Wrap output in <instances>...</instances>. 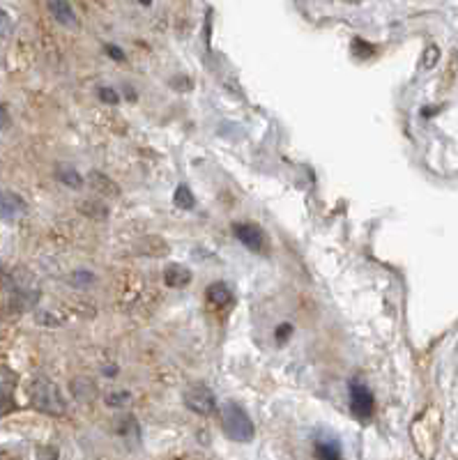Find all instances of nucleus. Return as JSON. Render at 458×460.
Returning <instances> with one entry per match:
<instances>
[{
  "instance_id": "13",
  "label": "nucleus",
  "mask_w": 458,
  "mask_h": 460,
  "mask_svg": "<svg viewBox=\"0 0 458 460\" xmlns=\"http://www.w3.org/2000/svg\"><path fill=\"white\" fill-rule=\"evenodd\" d=\"M88 179H90V184L95 186V191H99L102 196H118V193H120L116 182H111V179L106 177V175H102L99 170H92Z\"/></svg>"
},
{
  "instance_id": "20",
  "label": "nucleus",
  "mask_w": 458,
  "mask_h": 460,
  "mask_svg": "<svg viewBox=\"0 0 458 460\" xmlns=\"http://www.w3.org/2000/svg\"><path fill=\"white\" fill-rule=\"evenodd\" d=\"M106 53H109V55L113 57V60H118V62H120V60H125V53L120 51L118 46H113V44H109V46H106Z\"/></svg>"
},
{
  "instance_id": "19",
  "label": "nucleus",
  "mask_w": 458,
  "mask_h": 460,
  "mask_svg": "<svg viewBox=\"0 0 458 460\" xmlns=\"http://www.w3.org/2000/svg\"><path fill=\"white\" fill-rule=\"evenodd\" d=\"M290 332H292V327H290V325H285V322H283V325H279V327H276V341H279V343H283V341L290 336Z\"/></svg>"
},
{
  "instance_id": "11",
  "label": "nucleus",
  "mask_w": 458,
  "mask_h": 460,
  "mask_svg": "<svg viewBox=\"0 0 458 460\" xmlns=\"http://www.w3.org/2000/svg\"><path fill=\"white\" fill-rule=\"evenodd\" d=\"M71 393L78 402H92L97 398V384L90 378H76L71 380Z\"/></svg>"
},
{
  "instance_id": "16",
  "label": "nucleus",
  "mask_w": 458,
  "mask_h": 460,
  "mask_svg": "<svg viewBox=\"0 0 458 460\" xmlns=\"http://www.w3.org/2000/svg\"><path fill=\"white\" fill-rule=\"evenodd\" d=\"M12 28H14L12 17H10V14H7L5 10H0V37H10Z\"/></svg>"
},
{
  "instance_id": "17",
  "label": "nucleus",
  "mask_w": 458,
  "mask_h": 460,
  "mask_svg": "<svg viewBox=\"0 0 458 460\" xmlns=\"http://www.w3.org/2000/svg\"><path fill=\"white\" fill-rule=\"evenodd\" d=\"M125 400H130V393H127V391H118V393H111V396H106V402H109L111 407H120Z\"/></svg>"
},
{
  "instance_id": "1",
  "label": "nucleus",
  "mask_w": 458,
  "mask_h": 460,
  "mask_svg": "<svg viewBox=\"0 0 458 460\" xmlns=\"http://www.w3.org/2000/svg\"><path fill=\"white\" fill-rule=\"evenodd\" d=\"M28 400L35 409L44 414H53V416H62L67 412V402L62 396L60 387L49 378H33L28 382Z\"/></svg>"
},
{
  "instance_id": "7",
  "label": "nucleus",
  "mask_w": 458,
  "mask_h": 460,
  "mask_svg": "<svg viewBox=\"0 0 458 460\" xmlns=\"http://www.w3.org/2000/svg\"><path fill=\"white\" fill-rule=\"evenodd\" d=\"M26 212V200L14 191H0V219L14 221Z\"/></svg>"
},
{
  "instance_id": "3",
  "label": "nucleus",
  "mask_w": 458,
  "mask_h": 460,
  "mask_svg": "<svg viewBox=\"0 0 458 460\" xmlns=\"http://www.w3.org/2000/svg\"><path fill=\"white\" fill-rule=\"evenodd\" d=\"M348 389H350V407H353V414L362 421L371 419L376 400H373V393H371L369 387L364 384L360 378H353L348 384Z\"/></svg>"
},
{
  "instance_id": "5",
  "label": "nucleus",
  "mask_w": 458,
  "mask_h": 460,
  "mask_svg": "<svg viewBox=\"0 0 458 460\" xmlns=\"http://www.w3.org/2000/svg\"><path fill=\"white\" fill-rule=\"evenodd\" d=\"M233 233L249 251H254V254H263L265 247H267V240H265L263 228L256 226V224H235Z\"/></svg>"
},
{
  "instance_id": "18",
  "label": "nucleus",
  "mask_w": 458,
  "mask_h": 460,
  "mask_svg": "<svg viewBox=\"0 0 458 460\" xmlns=\"http://www.w3.org/2000/svg\"><path fill=\"white\" fill-rule=\"evenodd\" d=\"M99 95H102L104 102H109V104H118L120 102V97L116 95V90H111V88H102V90H99Z\"/></svg>"
},
{
  "instance_id": "10",
  "label": "nucleus",
  "mask_w": 458,
  "mask_h": 460,
  "mask_svg": "<svg viewBox=\"0 0 458 460\" xmlns=\"http://www.w3.org/2000/svg\"><path fill=\"white\" fill-rule=\"evenodd\" d=\"M164 281H166L168 288H184L191 283V269L180 263H173L164 269Z\"/></svg>"
},
{
  "instance_id": "22",
  "label": "nucleus",
  "mask_w": 458,
  "mask_h": 460,
  "mask_svg": "<svg viewBox=\"0 0 458 460\" xmlns=\"http://www.w3.org/2000/svg\"><path fill=\"white\" fill-rule=\"evenodd\" d=\"M139 3H141V5H146V7H148V5H152V0H139Z\"/></svg>"
},
{
  "instance_id": "21",
  "label": "nucleus",
  "mask_w": 458,
  "mask_h": 460,
  "mask_svg": "<svg viewBox=\"0 0 458 460\" xmlns=\"http://www.w3.org/2000/svg\"><path fill=\"white\" fill-rule=\"evenodd\" d=\"M7 127H10V115H7L5 106L0 104V132H3V129H7Z\"/></svg>"
},
{
  "instance_id": "6",
  "label": "nucleus",
  "mask_w": 458,
  "mask_h": 460,
  "mask_svg": "<svg viewBox=\"0 0 458 460\" xmlns=\"http://www.w3.org/2000/svg\"><path fill=\"white\" fill-rule=\"evenodd\" d=\"M313 447H316L318 458H327V460L341 458V442H339V437H336L334 433H329V430H320V433H316Z\"/></svg>"
},
{
  "instance_id": "12",
  "label": "nucleus",
  "mask_w": 458,
  "mask_h": 460,
  "mask_svg": "<svg viewBox=\"0 0 458 460\" xmlns=\"http://www.w3.org/2000/svg\"><path fill=\"white\" fill-rule=\"evenodd\" d=\"M205 294H207V301H210L212 306H217V308H226V306L233 301L231 288H228L226 283H221V281L207 285V292H205Z\"/></svg>"
},
{
  "instance_id": "4",
  "label": "nucleus",
  "mask_w": 458,
  "mask_h": 460,
  "mask_svg": "<svg viewBox=\"0 0 458 460\" xmlns=\"http://www.w3.org/2000/svg\"><path fill=\"white\" fill-rule=\"evenodd\" d=\"M184 405H187L191 412L207 416L217 409V398H214V393L207 389L205 384H191L189 389L184 391Z\"/></svg>"
},
{
  "instance_id": "9",
  "label": "nucleus",
  "mask_w": 458,
  "mask_h": 460,
  "mask_svg": "<svg viewBox=\"0 0 458 460\" xmlns=\"http://www.w3.org/2000/svg\"><path fill=\"white\" fill-rule=\"evenodd\" d=\"M49 12L53 14V19L58 21L60 26L76 28V14L71 10L69 0H49Z\"/></svg>"
},
{
  "instance_id": "14",
  "label": "nucleus",
  "mask_w": 458,
  "mask_h": 460,
  "mask_svg": "<svg viewBox=\"0 0 458 460\" xmlns=\"http://www.w3.org/2000/svg\"><path fill=\"white\" fill-rule=\"evenodd\" d=\"M55 177H58V182L71 186V189H81V184H83V177L71 166H58L55 168Z\"/></svg>"
},
{
  "instance_id": "15",
  "label": "nucleus",
  "mask_w": 458,
  "mask_h": 460,
  "mask_svg": "<svg viewBox=\"0 0 458 460\" xmlns=\"http://www.w3.org/2000/svg\"><path fill=\"white\" fill-rule=\"evenodd\" d=\"M173 200H175V205H177V207H182V210H191V207L196 205L194 193H191V189H189L187 184H180V186H177Z\"/></svg>"
},
{
  "instance_id": "2",
  "label": "nucleus",
  "mask_w": 458,
  "mask_h": 460,
  "mask_svg": "<svg viewBox=\"0 0 458 460\" xmlns=\"http://www.w3.org/2000/svg\"><path fill=\"white\" fill-rule=\"evenodd\" d=\"M219 414H221V426H224V433L228 440L240 442V444H247L254 440V421H252V416L245 412V407L228 400L221 405Z\"/></svg>"
},
{
  "instance_id": "8",
  "label": "nucleus",
  "mask_w": 458,
  "mask_h": 460,
  "mask_svg": "<svg viewBox=\"0 0 458 460\" xmlns=\"http://www.w3.org/2000/svg\"><path fill=\"white\" fill-rule=\"evenodd\" d=\"M14 384H17V375L10 371H0V416L14 409Z\"/></svg>"
}]
</instances>
